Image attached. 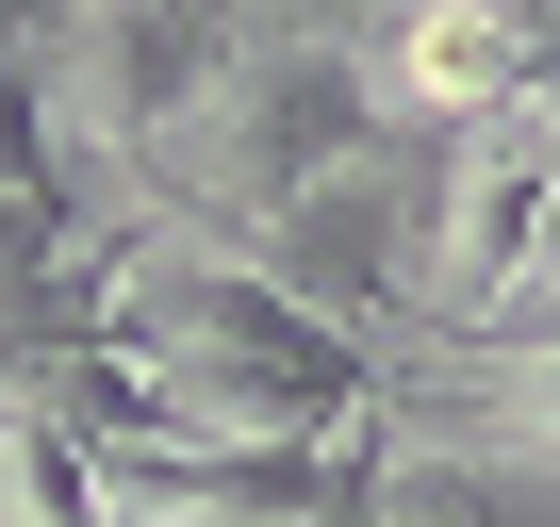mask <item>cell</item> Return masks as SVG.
I'll list each match as a JSON object with an SVG mask.
<instances>
[{"instance_id":"7a4b0ae2","label":"cell","mask_w":560,"mask_h":527,"mask_svg":"<svg viewBox=\"0 0 560 527\" xmlns=\"http://www.w3.org/2000/svg\"><path fill=\"white\" fill-rule=\"evenodd\" d=\"M231 17H264V34H330V50H380L412 0H231Z\"/></svg>"},{"instance_id":"6da1fadb","label":"cell","mask_w":560,"mask_h":527,"mask_svg":"<svg viewBox=\"0 0 560 527\" xmlns=\"http://www.w3.org/2000/svg\"><path fill=\"white\" fill-rule=\"evenodd\" d=\"M380 99H396V132H478V116L544 99L527 17L511 0H412V17L380 34Z\"/></svg>"}]
</instances>
